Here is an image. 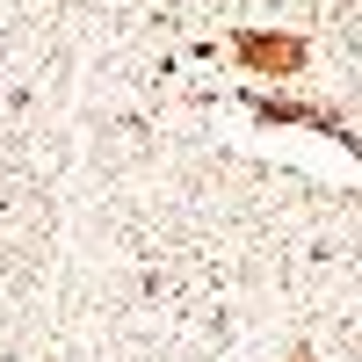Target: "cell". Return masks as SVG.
I'll list each match as a JSON object with an SVG mask.
<instances>
[{
	"label": "cell",
	"mask_w": 362,
	"mask_h": 362,
	"mask_svg": "<svg viewBox=\"0 0 362 362\" xmlns=\"http://www.w3.org/2000/svg\"><path fill=\"white\" fill-rule=\"evenodd\" d=\"M232 66L261 80H297L312 66V37L297 29H232Z\"/></svg>",
	"instance_id": "6da1fadb"
},
{
	"label": "cell",
	"mask_w": 362,
	"mask_h": 362,
	"mask_svg": "<svg viewBox=\"0 0 362 362\" xmlns=\"http://www.w3.org/2000/svg\"><path fill=\"white\" fill-rule=\"evenodd\" d=\"M290 362H319V355H312V341H297V348H290Z\"/></svg>",
	"instance_id": "7a4b0ae2"
}]
</instances>
